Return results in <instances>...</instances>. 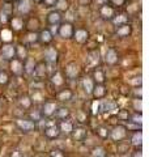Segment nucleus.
<instances>
[{
    "mask_svg": "<svg viewBox=\"0 0 149 157\" xmlns=\"http://www.w3.org/2000/svg\"><path fill=\"white\" fill-rule=\"evenodd\" d=\"M80 66L77 64L76 62H69L64 67V75L69 80H76V78L80 76Z\"/></svg>",
    "mask_w": 149,
    "mask_h": 157,
    "instance_id": "f257e3e1",
    "label": "nucleus"
},
{
    "mask_svg": "<svg viewBox=\"0 0 149 157\" xmlns=\"http://www.w3.org/2000/svg\"><path fill=\"white\" fill-rule=\"evenodd\" d=\"M0 58L4 60H12L13 58H16V46L13 43H4L0 48Z\"/></svg>",
    "mask_w": 149,
    "mask_h": 157,
    "instance_id": "f03ea898",
    "label": "nucleus"
},
{
    "mask_svg": "<svg viewBox=\"0 0 149 157\" xmlns=\"http://www.w3.org/2000/svg\"><path fill=\"white\" fill-rule=\"evenodd\" d=\"M110 137L114 141H117V143H120L122 140H124L127 137V128H126V126H122V124L115 126L110 131Z\"/></svg>",
    "mask_w": 149,
    "mask_h": 157,
    "instance_id": "7ed1b4c3",
    "label": "nucleus"
},
{
    "mask_svg": "<svg viewBox=\"0 0 149 157\" xmlns=\"http://www.w3.org/2000/svg\"><path fill=\"white\" fill-rule=\"evenodd\" d=\"M73 32H74L73 24H71V22L59 24L58 34H59V37H60V38H63V39H71L73 37Z\"/></svg>",
    "mask_w": 149,
    "mask_h": 157,
    "instance_id": "20e7f679",
    "label": "nucleus"
},
{
    "mask_svg": "<svg viewBox=\"0 0 149 157\" xmlns=\"http://www.w3.org/2000/svg\"><path fill=\"white\" fill-rule=\"evenodd\" d=\"M115 8L109 6V4H103V6H99V16L106 21H111V20L115 17Z\"/></svg>",
    "mask_w": 149,
    "mask_h": 157,
    "instance_id": "39448f33",
    "label": "nucleus"
},
{
    "mask_svg": "<svg viewBox=\"0 0 149 157\" xmlns=\"http://www.w3.org/2000/svg\"><path fill=\"white\" fill-rule=\"evenodd\" d=\"M43 134H44V136H46L47 139L54 140V139H58L59 135H60L62 132H60V130H59V126H58V124H55V123H50L48 126L44 127Z\"/></svg>",
    "mask_w": 149,
    "mask_h": 157,
    "instance_id": "423d86ee",
    "label": "nucleus"
},
{
    "mask_svg": "<svg viewBox=\"0 0 149 157\" xmlns=\"http://www.w3.org/2000/svg\"><path fill=\"white\" fill-rule=\"evenodd\" d=\"M9 68L14 76H21L24 73V62L17 58H13L12 60H9Z\"/></svg>",
    "mask_w": 149,
    "mask_h": 157,
    "instance_id": "0eeeda50",
    "label": "nucleus"
},
{
    "mask_svg": "<svg viewBox=\"0 0 149 157\" xmlns=\"http://www.w3.org/2000/svg\"><path fill=\"white\" fill-rule=\"evenodd\" d=\"M72 38L78 43V45H84V43H86V41L89 39V32L86 29H82V28L74 29Z\"/></svg>",
    "mask_w": 149,
    "mask_h": 157,
    "instance_id": "6e6552de",
    "label": "nucleus"
},
{
    "mask_svg": "<svg viewBox=\"0 0 149 157\" xmlns=\"http://www.w3.org/2000/svg\"><path fill=\"white\" fill-rule=\"evenodd\" d=\"M14 123H16V126L24 132H30V131H33L34 128H36V123L32 122L30 119H22V118H18V119L14 121Z\"/></svg>",
    "mask_w": 149,
    "mask_h": 157,
    "instance_id": "1a4fd4ad",
    "label": "nucleus"
},
{
    "mask_svg": "<svg viewBox=\"0 0 149 157\" xmlns=\"http://www.w3.org/2000/svg\"><path fill=\"white\" fill-rule=\"evenodd\" d=\"M86 60H88V64H90L93 67H97L101 63V52H99L98 48H93V50L88 51Z\"/></svg>",
    "mask_w": 149,
    "mask_h": 157,
    "instance_id": "9d476101",
    "label": "nucleus"
},
{
    "mask_svg": "<svg viewBox=\"0 0 149 157\" xmlns=\"http://www.w3.org/2000/svg\"><path fill=\"white\" fill-rule=\"evenodd\" d=\"M32 9H33L32 0H18L17 11H18L20 14H22V16H28V14H30Z\"/></svg>",
    "mask_w": 149,
    "mask_h": 157,
    "instance_id": "9b49d317",
    "label": "nucleus"
},
{
    "mask_svg": "<svg viewBox=\"0 0 149 157\" xmlns=\"http://www.w3.org/2000/svg\"><path fill=\"white\" fill-rule=\"evenodd\" d=\"M58 58H59V54L55 47H47L46 50H44V60H46V63L56 64Z\"/></svg>",
    "mask_w": 149,
    "mask_h": 157,
    "instance_id": "f8f14e48",
    "label": "nucleus"
},
{
    "mask_svg": "<svg viewBox=\"0 0 149 157\" xmlns=\"http://www.w3.org/2000/svg\"><path fill=\"white\" fill-rule=\"evenodd\" d=\"M105 62H106V64H107V66H115L117 63L119 62L118 51H117L114 47H110V48H109V50L106 51Z\"/></svg>",
    "mask_w": 149,
    "mask_h": 157,
    "instance_id": "ddd939ff",
    "label": "nucleus"
},
{
    "mask_svg": "<svg viewBox=\"0 0 149 157\" xmlns=\"http://www.w3.org/2000/svg\"><path fill=\"white\" fill-rule=\"evenodd\" d=\"M52 39H54V36L50 33L48 29H43V30H41L38 33V42L41 43V45L47 46L52 42Z\"/></svg>",
    "mask_w": 149,
    "mask_h": 157,
    "instance_id": "4468645a",
    "label": "nucleus"
},
{
    "mask_svg": "<svg viewBox=\"0 0 149 157\" xmlns=\"http://www.w3.org/2000/svg\"><path fill=\"white\" fill-rule=\"evenodd\" d=\"M56 104L55 102H52V101H46L43 104L42 106V110H41V114L42 117H52L54 115V113H55L56 110Z\"/></svg>",
    "mask_w": 149,
    "mask_h": 157,
    "instance_id": "2eb2a0df",
    "label": "nucleus"
},
{
    "mask_svg": "<svg viewBox=\"0 0 149 157\" xmlns=\"http://www.w3.org/2000/svg\"><path fill=\"white\" fill-rule=\"evenodd\" d=\"M33 75L37 78H43L47 76V64L44 62H39L36 63V68H34Z\"/></svg>",
    "mask_w": 149,
    "mask_h": 157,
    "instance_id": "dca6fc26",
    "label": "nucleus"
},
{
    "mask_svg": "<svg viewBox=\"0 0 149 157\" xmlns=\"http://www.w3.org/2000/svg\"><path fill=\"white\" fill-rule=\"evenodd\" d=\"M62 18H63L62 13L56 11V9H54V11L47 13V22L50 25H59V24L62 22Z\"/></svg>",
    "mask_w": 149,
    "mask_h": 157,
    "instance_id": "f3484780",
    "label": "nucleus"
},
{
    "mask_svg": "<svg viewBox=\"0 0 149 157\" xmlns=\"http://www.w3.org/2000/svg\"><path fill=\"white\" fill-rule=\"evenodd\" d=\"M106 94H107V89H106V86L103 84H96L94 85L92 96L96 98V100H102V98L106 97Z\"/></svg>",
    "mask_w": 149,
    "mask_h": 157,
    "instance_id": "a211bd4d",
    "label": "nucleus"
},
{
    "mask_svg": "<svg viewBox=\"0 0 149 157\" xmlns=\"http://www.w3.org/2000/svg\"><path fill=\"white\" fill-rule=\"evenodd\" d=\"M131 33H132V26L128 22L117 26V30H115V34L118 37H120V38H126L128 36H131Z\"/></svg>",
    "mask_w": 149,
    "mask_h": 157,
    "instance_id": "6ab92c4d",
    "label": "nucleus"
},
{
    "mask_svg": "<svg viewBox=\"0 0 149 157\" xmlns=\"http://www.w3.org/2000/svg\"><path fill=\"white\" fill-rule=\"evenodd\" d=\"M56 98L62 102L71 101L73 98V92L71 89H68V88H62V89L56 93Z\"/></svg>",
    "mask_w": 149,
    "mask_h": 157,
    "instance_id": "aec40b11",
    "label": "nucleus"
},
{
    "mask_svg": "<svg viewBox=\"0 0 149 157\" xmlns=\"http://www.w3.org/2000/svg\"><path fill=\"white\" fill-rule=\"evenodd\" d=\"M71 135L73 137V140H76V141H84V140H85V137H86V135H88V132H86L85 128H82V127H77V128H74V127H73Z\"/></svg>",
    "mask_w": 149,
    "mask_h": 157,
    "instance_id": "412c9836",
    "label": "nucleus"
},
{
    "mask_svg": "<svg viewBox=\"0 0 149 157\" xmlns=\"http://www.w3.org/2000/svg\"><path fill=\"white\" fill-rule=\"evenodd\" d=\"M93 81L94 84H105L106 81V75H105V71L101 70V68H96L93 71Z\"/></svg>",
    "mask_w": 149,
    "mask_h": 157,
    "instance_id": "4be33fe9",
    "label": "nucleus"
},
{
    "mask_svg": "<svg viewBox=\"0 0 149 157\" xmlns=\"http://www.w3.org/2000/svg\"><path fill=\"white\" fill-rule=\"evenodd\" d=\"M9 24H11L12 30H14V32L22 30V29H24V25H25L24 20H22L21 17H11V20H9Z\"/></svg>",
    "mask_w": 149,
    "mask_h": 157,
    "instance_id": "5701e85b",
    "label": "nucleus"
},
{
    "mask_svg": "<svg viewBox=\"0 0 149 157\" xmlns=\"http://www.w3.org/2000/svg\"><path fill=\"white\" fill-rule=\"evenodd\" d=\"M115 102H113V101H102L101 104H99V111L103 113V114H106V113H111L113 110H115Z\"/></svg>",
    "mask_w": 149,
    "mask_h": 157,
    "instance_id": "b1692460",
    "label": "nucleus"
},
{
    "mask_svg": "<svg viewBox=\"0 0 149 157\" xmlns=\"http://www.w3.org/2000/svg\"><path fill=\"white\" fill-rule=\"evenodd\" d=\"M94 81H93V78L92 77H85L82 80V89L84 92L86 93V96H90L92 94V92L94 89Z\"/></svg>",
    "mask_w": 149,
    "mask_h": 157,
    "instance_id": "393cba45",
    "label": "nucleus"
},
{
    "mask_svg": "<svg viewBox=\"0 0 149 157\" xmlns=\"http://www.w3.org/2000/svg\"><path fill=\"white\" fill-rule=\"evenodd\" d=\"M69 109L68 107H56V110H55V113H54V115H55V118L56 119H59V121H64V119H68V117H69Z\"/></svg>",
    "mask_w": 149,
    "mask_h": 157,
    "instance_id": "a878e982",
    "label": "nucleus"
},
{
    "mask_svg": "<svg viewBox=\"0 0 149 157\" xmlns=\"http://www.w3.org/2000/svg\"><path fill=\"white\" fill-rule=\"evenodd\" d=\"M34 68H36V62L32 58H26L24 60V72L26 75H33Z\"/></svg>",
    "mask_w": 149,
    "mask_h": 157,
    "instance_id": "bb28decb",
    "label": "nucleus"
},
{
    "mask_svg": "<svg viewBox=\"0 0 149 157\" xmlns=\"http://www.w3.org/2000/svg\"><path fill=\"white\" fill-rule=\"evenodd\" d=\"M18 105H20V107H22L24 110H29L32 107V105H33V102L30 100V96H28V94L20 96V98H18Z\"/></svg>",
    "mask_w": 149,
    "mask_h": 157,
    "instance_id": "cd10ccee",
    "label": "nucleus"
},
{
    "mask_svg": "<svg viewBox=\"0 0 149 157\" xmlns=\"http://www.w3.org/2000/svg\"><path fill=\"white\" fill-rule=\"evenodd\" d=\"M25 26L28 28L29 32H37L39 29V26H41V24H39V20L37 17H30L26 22H25Z\"/></svg>",
    "mask_w": 149,
    "mask_h": 157,
    "instance_id": "c85d7f7f",
    "label": "nucleus"
},
{
    "mask_svg": "<svg viewBox=\"0 0 149 157\" xmlns=\"http://www.w3.org/2000/svg\"><path fill=\"white\" fill-rule=\"evenodd\" d=\"M16 58L20 59V60H22V62L28 58V48L25 45H22V43H18L16 46Z\"/></svg>",
    "mask_w": 149,
    "mask_h": 157,
    "instance_id": "c756f323",
    "label": "nucleus"
},
{
    "mask_svg": "<svg viewBox=\"0 0 149 157\" xmlns=\"http://www.w3.org/2000/svg\"><path fill=\"white\" fill-rule=\"evenodd\" d=\"M58 126H59L60 132H64V134H67V135L71 134L72 130H73V123L72 122H69V121H67V119L60 121V124H58Z\"/></svg>",
    "mask_w": 149,
    "mask_h": 157,
    "instance_id": "7c9ffc66",
    "label": "nucleus"
},
{
    "mask_svg": "<svg viewBox=\"0 0 149 157\" xmlns=\"http://www.w3.org/2000/svg\"><path fill=\"white\" fill-rule=\"evenodd\" d=\"M51 81H52V84H54V86H55V88H62L64 85V77L62 75V72L56 71L51 76Z\"/></svg>",
    "mask_w": 149,
    "mask_h": 157,
    "instance_id": "2f4dec72",
    "label": "nucleus"
},
{
    "mask_svg": "<svg viewBox=\"0 0 149 157\" xmlns=\"http://www.w3.org/2000/svg\"><path fill=\"white\" fill-rule=\"evenodd\" d=\"M131 143H132V145L137 147V148H140V147L143 145V132H141V130H137L135 134L132 135Z\"/></svg>",
    "mask_w": 149,
    "mask_h": 157,
    "instance_id": "473e14b6",
    "label": "nucleus"
},
{
    "mask_svg": "<svg viewBox=\"0 0 149 157\" xmlns=\"http://www.w3.org/2000/svg\"><path fill=\"white\" fill-rule=\"evenodd\" d=\"M111 21L114 22L115 26H119V25H123V24H127L128 22V16L126 13H119V14H115Z\"/></svg>",
    "mask_w": 149,
    "mask_h": 157,
    "instance_id": "72a5a7b5",
    "label": "nucleus"
},
{
    "mask_svg": "<svg viewBox=\"0 0 149 157\" xmlns=\"http://www.w3.org/2000/svg\"><path fill=\"white\" fill-rule=\"evenodd\" d=\"M55 8H56V11H59L60 13L62 12H67L69 9V2L68 0H56Z\"/></svg>",
    "mask_w": 149,
    "mask_h": 157,
    "instance_id": "f704fd0d",
    "label": "nucleus"
},
{
    "mask_svg": "<svg viewBox=\"0 0 149 157\" xmlns=\"http://www.w3.org/2000/svg\"><path fill=\"white\" fill-rule=\"evenodd\" d=\"M92 157H106V151L103 147H94L92 149Z\"/></svg>",
    "mask_w": 149,
    "mask_h": 157,
    "instance_id": "c9c22d12",
    "label": "nucleus"
},
{
    "mask_svg": "<svg viewBox=\"0 0 149 157\" xmlns=\"http://www.w3.org/2000/svg\"><path fill=\"white\" fill-rule=\"evenodd\" d=\"M30 100H32V102L39 104V102H43V101H44V97H43V94H42L41 90H34V93L30 96Z\"/></svg>",
    "mask_w": 149,
    "mask_h": 157,
    "instance_id": "e433bc0d",
    "label": "nucleus"
},
{
    "mask_svg": "<svg viewBox=\"0 0 149 157\" xmlns=\"http://www.w3.org/2000/svg\"><path fill=\"white\" fill-rule=\"evenodd\" d=\"M96 132L101 139H107V137H110V131H109L106 127H97Z\"/></svg>",
    "mask_w": 149,
    "mask_h": 157,
    "instance_id": "4c0bfd02",
    "label": "nucleus"
},
{
    "mask_svg": "<svg viewBox=\"0 0 149 157\" xmlns=\"http://www.w3.org/2000/svg\"><path fill=\"white\" fill-rule=\"evenodd\" d=\"M26 41L30 43V45L38 43V33L37 32H29L28 36H26Z\"/></svg>",
    "mask_w": 149,
    "mask_h": 157,
    "instance_id": "58836bf2",
    "label": "nucleus"
},
{
    "mask_svg": "<svg viewBox=\"0 0 149 157\" xmlns=\"http://www.w3.org/2000/svg\"><path fill=\"white\" fill-rule=\"evenodd\" d=\"M130 122H132V123H135V124H137V126H141V123H143V115H141V113H135L131 118H130Z\"/></svg>",
    "mask_w": 149,
    "mask_h": 157,
    "instance_id": "ea45409f",
    "label": "nucleus"
},
{
    "mask_svg": "<svg viewBox=\"0 0 149 157\" xmlns=\"http://www.w3.org/2000/svg\"><path fill=\"white\" fill-rule=\"evenodd\" d=\"M9 82V76L6 71L0 70V85H7Z\"/></svg>",
    "mask_w": 149,
    "mask_h": 157,
    "instance_id": "a19ab883",
    "label": "nucleus"
},
{
    "mask_svg": "<svg viewBox=\"0 0 149 157\" xmlns=\"http://www.w3.org/2000/svg\"><path fill=\"white\" fill-rule=\"evenodd\" d=\"M132 105H133V109H135V113H141V110H143L141 100H139V98H133Z\"/></svg>",
    "mask_w": 149,
    "mask_h": 157,
    "instance_id": "79ce46f5",
    "label": "nucleus"
},
{
    "mask_svg": "<svg viewBox=\"0 0 149 157\" xmlns=\"http://www.w3.org/2000/svg\"><path fill=\"white\" fill-rule=\"evenodd\" d=\"M30 121L32 122H41L42 121V114H41V111H32L30 113Z\"/></svg>",
    "mask_w": 149,
    "mask_h": 157,
    "instance_id": "37998d69",
    "label": "nucleus"
},
{
    "mask_svg": "<svg viewBox=\"0 0 149 157\" xmlns=\"http://www.w3.org/2000/svg\"><path fill=\"white\" fill-rule=\"evenodd\" d=\"M133 98H139V100H141L143 98V89H141V86H135L133 88Z\"/></svg>",
    "mask_w": 149,
    "mask_h": 157,
    "instance_id": "c03bdc74",
    "label": "nucleus"
},
{
    "mask_svg": "<svg viewBox=\"0 0 149 157\" xmlns=\"http://www.w3.org/2000/svg\"><path fill=\"white\" fill-rule=\"evenodd\" d=\"M118 119H120V121H128L130 119L128 110H120V113H118Z\"/></svg>",
    "mask_w": 149,
    "mask_h": 157,
    "instance_id": "a18cd8bd",
    "label": "nucleus"
},
{
    "mask_svg": "<svg viewBox=\"0 0 149 157\" xmlns=\"http://www.w3.org/2000/svg\"><path fill=\"white\" fill-rule=\"evenodd\" d=\"M9 20H11V16H9V14L4 13L3 11L0 12V22H2V24H7V22H9Z\"/></svg>",
    "mask_w": 149,
    "mask_h": 157,
    "instance_id": "49530a36",
    "label": "nucleus"
},
{
    "mask_svg": "<svg viewBox=\"0 0 149 157\" xmlns=\"http://www.w3.org/2000/svg\"><path fill=\"white\" fill-rule=\"evenodd\" d=\"M130 82H131V84H132L133 86H141V76H136V77H133Z\"/></svg>",
    "mask_w": 149,
    "mask_h": 157,
    "instance_id": "de8ad7c7",
    "label": "nucleus"
},
{
    "mask_svg": "<svg viewBox=\"0 0 149 157\" xmlns=\"http://www.w3.org/2000/svg\"><path fill=\"white\" fill-rule=\"evenodd\" d=\"M110 2H111V4H113V6L114 7H123L124 6V3H126V0H110Z\"/></svg>",
    "mask_w": 149,
    "mask_h": 157,
    "instance_id": "09e8293b",
    "label": "nucleus"
},
{
    "mask_svg": "<svg viewBox=\"0 0 149 157\" xmlns=\"http://www.w3.org/2000/svg\"><path fill=\"white\" fill-rule=\"evenodd\" d=\"M77 119H78V122H80V123H84V122H86V114H84L82 111L77 113Z\"/></svg>",
    "mask_w": 149,
    "mask_h": 157,
    "instance_id": "8fccbe9b",
    "label": "nucleus"
},
{
    "mask_svg": "<svg viewBox=\"0 0 149 157\" xmlns=\"http://www.w3.org/2000/svg\"><path fill=\"white\" fill-rule=\"evenodd\" d=\"M42 3L44 4V7H55L56 0H42Z\"/></svg>",
    "mask_w": 149,
    "mask_h": 157,
    "instance_id": "3c124183",
    "label": "nucleus"
},
{
    "mask_svg": "<svg viewBox=\"0 0 149 157\" xmlns=\"http://www.w3.org/2000/svg\"><path fill=\"white\" fill-rule=\"evenodd\" d=\"M51 157H64V155H63V152H62V151L54 149V151L51 152Z\"/></svg>",
    "mask_w": 149,
    "mask_h": 157,
    "instance_id": "603ef678",
    "label": "nucleus"
},
{
    "mask_svg": "<svg viewBox=\"0 0 149 157\" xmlns=\"http://www.w3.org/2000/svg\"><path fill=\"white\" fill-rule=\"evenodd\" d=\"M50 33L52 34V36H56L58 34V30H59V25H51V29H48Z\"/></svg>",
    "mask_w": 149,
    "mask_h": 157,
    "instance_id": "864d4df0",
    "label": "nucleus"
},
{
    "mask_svg": "<svg viewBox=\"0 0 149 157\" xmlns=\"http://www.w3.org/2000/svg\"><path fill=\"white\" fill-rule=\"evenodd\" d=\"M77 2H78V4H80V6L85 7V6H89V4L92 3V0H77Z\"/></svg>",
    "mask_w": 149,
    "mask_h": 157,
    "instance_id": "5fc2aeb1",
    "label": "nucleus"
},
{
    "mask_svg": "<svg viewBox=\"0 0 149 157\" xmlns=\"http://www.w3.org/2000/svg\"><path fill=\"white\" fill-rule=\"evenodd\" d=\"M118 149H119V152H122V153H124V152H128V145H127V147H123V145L119 144Z\"/></svg>",
    "mask_w": 149,
    "mask_h": 157,
    "instance_id": "6e6d98bb",
    "label": "nucleus"
},
{
    "mask_svg": "<svg viewBox=\"0 0 149 157\" xmlns=\"http://www.w3.org/2000/svg\"><path fill=\"white\" fill-rule=\"evenodd\" d=\"M132 157H143V152H141L140 149H139V151H136V152H133Z\"/></svg>",
    "mask_w": 149,
    "mask_h": 157,
    "instance_id": "4d7b16f0",
    "label": "nucleus"
},
{
    "mask_svg": "<svg viewBox=\"0 0 149 157\" xmlns=\"http://www.w3.org/2000/svg\"><path fill=\"white\" fill-rule=\"evenodd\" d=\"M96 2H97L98 6H103V4H107L109 0H96Z\"/></svg>",
    "mask_w": 149,
    "mask_h": 157,
    "instance_id": "13d9d810",
    "label": "nucleus"
},
{
    "mask_svg": "<svg viewBox=\"0 0 149 157\" xmlns=\"http://www.w3.org/2000/svg\"><path fill=\"white\" fill-rule=\"evenodd\" d=\"M11 157H21V155H20V152H17V151H14L13 153L11 155Z\"/></svg>",
    "mask_w": 149,
    "mask_h": 157,
    "instance_id": "bf43d9fd",
    "label": "nucleus"
},
{
    "mask_svg": "<svg viewBox=\"0 0 149 157\" xmlns=\"http://www.w3.org/2000/svg\"><path fill=\"white\" fill-rule=\"evenodd\" d=\"M4 45V42H3V39H2V37H0V48H2V46Z\"/></svg>",
    "mask_w": 149,
    "mask_h": 157,
    "instance_id": "052dcab7",
    "label": "nucleus"
},
{
    "mask_svg": "<svg viewBox=\"0 0 149 157\" xmlns=\"http://www.w3.org/2000/svg\"><path fill=\"white\" fill-rule=\"evenodd\" d=\"M34 3H42V0H33Z\"/></svg>",
    "mask_w": 149,
    "mask_h": 157,
    "instance_id": "680f3d73",
    "label": "nucleus"
},
{
    "mask_svg": "<svg viewBox=\"0 0 149 157\" xmlns=\"http://www.w3.org/2000/svg\"><path fill=\"white\" fill-rule=\"evenodd\" d=\"M6 2H7V3H12V2H13V0H6Z\"/></svg>",
    "mask_w": 149,
    "mask_h": 157,
    "instance_id": "e2e57ef3",
    "label": "nucleus"
}]
</instances>
